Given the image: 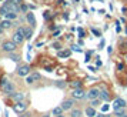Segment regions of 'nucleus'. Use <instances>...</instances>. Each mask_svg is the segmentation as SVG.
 Listing matches in <instances>:
<instances>
[{"label": "nucleus", "mask_w": 127, "mask_h": 117, "mask_svg": "<svg viewBox=\"0 0 127 117\" xmlns=\"http://www.w3.org/2000/svg\"><path fill=\"white\" fill-rule=\"evenodd\" d=\"M24 29H26V26H16V29L13 31L12 37H10L17 46H22L26 41V39H24Z\"/></svg>", "instance_id": "nucleus-1"}, {"label": "nucleus", "mask_w": 127, "mask_h": 117, "mask_svg": "<svg viewBox=\"0 0 127 117\" xmlns=\"http://www.w3.org/2000/svg\"><path fill=\"white\" fill-rule=\"evenodd\" d=\"M17 50H19V46L12 40V39H10V40H4V41H1V46H0V52H3V53H6V54H9V53L17 52Z\"/></svg>", "instance_id": "nucleus-2"}, {"label": "nucleus", "mask_w": 127, "mask_h": 117, "mask_svg": "<svg viewBox=\"0 0 127 117\" xmlns=\"http://www.w3.org/2000/svg\"><path fill=\"white\" fill-rule=\"evenodd\" d=\"M98 87H100V96H98V99L101 100L103 103H109L110 100H111V94H110V90L107 88V86L106 84H100Z\"/></svg>", "instance_id": "nucleus-3"}, {"label": "nucleus", "mask_w": 127, "mask_h": 117, "mask_svg": "<svg viewBox=\"0 0 127 117\" xmlns=\"http://www.w3.org/2000/svg\"><path fill=\"white\" fill-rule=\"evenodd\" d=\"M32 73V67L29 64H17V69H16V74L19 77H27Z\"/></svg>", "instance_id": "nucleus-4"}, {"label": "nucleus", "mask_w": 127, "mask_h": 117, "mask_svg": "<svg viewBox=\"0 0 127 117\" xmlns=\"http://www.w3.org/2000/svg\"><path fill=\"white\" fill-rule=\"evenodd\" d=\"M86 90L81 87V88H74V90H71V93H70V97L71 99H74L76 101L77 100H84L86 99Z\"/></svg>", "instance_id": "nucleus-5"}, {"label": "nucleus", "mask_w": 127, "mask_h": 117, "mask_svg": "<svg viewBox=\"0 0 127 117\" xmlns=\"http://www.w3.org/2000/svg\"><path fill=\"white\" fill-rule=\"evenodd\" d=\"M60 106H62V109H63L64 113H66V111L69 113L73 107H76V100L71 99V97H70V99H66V100H63V101H62V104H60Z\"/></svg>", "instance_id": "nucleus-6"}, {"label": "nucleus", "mask_w": 127, "mask_h": 117, "mask_svg": "<svg viewBox=\"0 0 127 117\" xmlns=\"http://www.w3.org/2000/svg\"><path fill=\"white\" fill-rule=\"evenodd\" d=\"M41 80V74L39 73V71H33V73H30L29 76L26 77V84H29V86H32L33 83H37Z\"/></svg>", "instance_id": "nucleus-7"}, {"label": "nucleus", "mask_w": 127, "mask_h": 117, "mask_svg": "<svg viewBox=\"0 0 127 117\" xmlns=\"http://www.w3.org/2000/svg\"><path fill=\"white\" fill-rule=\"evenodd\" d=\"M98 96H100V87H98V86H94V87H90L87 90L86 99H89V100L98 99Z\"/></svg>", "instance_id": "nucleus-8"}, {"label": "nucleus", "mask_w": 127, "mask_h": 117, "mask_svg": "<svg viewBox=\"0 0 127 117\" xmlns=\"http://www.w3.org/2000/svg\"><path fill=\"white\" fill-rule=\"evenodd\" d=\"M27 109H29V104L26 103V100H24V101H17V103H14V104H13V110L16 111L17 114L26 111Z\"/></svg>", "instance_id": "nucleus-9"}, {"label": "nucleus", "mask_w": 127, "mask_h": 117, "mask_svg": "<svg viewBox=\"0 0 127 117\" xmlns=\"http://www.w3.org/2000/svg\"><path fill=\"white\" fill-rule=\"evenodd\" d=\"M111 106H113V110L114 109H127V101L123 97H116Z\"/></svg>", "instance_id": "nucleus-10"}, {"label": "nucleus", "mask_w": 127, "mask_h": 117, "mask_svg": "<svg viewBox=\"0 0 127 117\" xmlns=\"http://www.w3.org/2000/svg\"><path fill=\"white\" fill-rule=\"evenodd\" d=\"M10 99L17 103V101H24L26 100V91H14V93L10 96Z\"/></svg>", "instance_id": "nucleus-11"}, {"label": "nucleus", "mask_w": 127, "mask_h": 117, "mask_svg": "<svg viewBox=\"0 0 127 117\" xmlns=\"http://www.w3.org/2000/svg\"><path fill=\"white\" fill-rule=\"evenodd\" d=\"M26 16V22H27V24H29L30 27H36V16L33 12H29L24 14Z\"/></svg>", "instance_id": "nucleus-12"}, {"label": "nucleus", "mask_w": 127, "mask_h": 117, "mask_svg": "<svg viewBox=\"0 0 127 117\" xmlns=\"http://www.w3.org/2000/svg\"><path fill=\"white\" fill-rule=\"evenodd\" d=\"M84 116V110H81L80 107H73L69 111V117H83Z\"/></svg>", "instance_id": "nucleus-13"}, {"label": "nucleus", "mask_w": 127, "mask_h": 117, "mask_svg": "<svg viewBox=\"0 0 127 117\" xmlns=\"http://www.w3.org/2000/svg\"><path fill=\"white\" fill-rule=\"evenodd\" d=\"M71 49H63V50H60V52L56 53V56H57L59 58H69L70 56H71Z\"/></svg>", "instance_id": "nucleus-14"}, {"label": "nucleus", "mask_w": 127, "mask_h": 117, "mask_svg": "<svg viewBox=\"0 0 127 117\" xmlns=\"http://www.w3.org/2000/svg\"><path fill=\"white\" fill-rule=\"evenodd\" d=\"M16 24H17L16 22H13V20H7V19H4V20H1V22H0V26H1L4 30L12 29V27H14Z\"/></svg>", "instance_id": "nucleus-15"}, {"label": "nucleus", "mask_w": 127, "mask_h": 117, "mask_svg": "<svg viewBox=\"0 0 127 117\" xmlns=\"http://www.w3.org/2000/svg\"><path fill=\"white\" fill-rule=\"evenodd\" d=\"M33 36H34V27L27 26V27L24 29V39H26L27 41H30L32 39H33Z\"/></svg>", "instance_id": "nucleus-16"}, {"label": "nucleus", "mask_w": 127, "mask_h": 117, "mask_svg": "<svg viewBox=\"0 0 127 117\" xmlns=\"http://www.w3.org/2000/svg\"><path fill=\"white\" fill-rule=\"evenodd\" d=\"M84 116L86 117H96L97 116V109H94L92 106H87L84 109Z\"/></svg>", "instance_id": "nucleus-17"}, {"label": "nucleus", "mask_w": 127, "mask_h": 117, "mask_svg": "<svg viewBox=\"0 0 127 117\" xmlns=\"http://www.w3.org/2000/svg\"><path fill=\"white\" fill-rule=\"evenodd\" d=\"M9 82H10V77L7 76V74H1V76H0V90H1V91H3L4 87L9 84Z\"/></svg>", "instance_id": "nucleus-18"}, {"label": "nucleus", "mask_w": 127, "mask_h": 117, "mask_svg": "<svg viewBox=\"0 0 127 117\" xmlns=\"http://www.w3.org/2000/svg\"><path fill=\"white\" fill-rule=\"evenodd\" d=\"M7 57L10 58V60H13L14 63H17V64H20V60H22V56H20V54H19L17 52L9 53V54H7Z\"/></svg>", "instance_id": "nucleus-19"}, {"label": "nucleus", "mask_w": 127, "mask_h": 117, "mask_svg": "<svg viewBox=\"0 0 127 117\" xmlns=\"http://www.w3.org/2000/svg\"><path fill=\"white\" fill-rule=\"evenodd\" d=\"M69 86L71 87V90H74V88H81L83 87V82L79 80V79H76V80H71L69 83Z\"/></svg>", "instance_id": "nucleus-20"}, {"label": "nucleus", "mask_w": 127, "mask_h": 117, "mask_svg": "<svg viewBox=\"0 0 127 117\" xmlns=\"http://www.w3.org/2000/svg\"><path fill=\"white\" fill-rule=\"evenodd\" d=\"M101 100L100 99H93V100H89V106H92V107H94V109H97L98 106H101Z\"/></svg>", "instance_id": "nucleus-21"}, {"label": "nucleus", "mask_w": 127, "mask_h": 117, "mask_svg": "<svg viewBox=\"0 0 127 117\" xmlns=\"http://www.w3.org/2000/svg\"><path fill=\"white\" fill-rule=\"evenodd\" d=\"M4 19H7V20H13V22H14V20H17V19H19V13L9 12L6 16H4Z\"/></svg>", "instance_id": "nucleus-22"}, {"label": "nucleus", "mask_w": 127, "mask_h": 117, "mask_svg": "<svg viewBox=\"0 0 127 117\" xmlns=\"http://www.w3.org/2000/svg\"><path fill=\"white\" fill-rule=\"evenodd\" d=\"M116 117H120V116H126L127 114V109H114L113 110Z\"/></svg>", "instance_id": "nucleus-23"}, {"label": "nucleus", "mask_w": 127, "mask_h": 117, "mask_svg": "<svg viewBox=\"0 0 127 117\" xmlns=\"http://www.w3.org/2000/svg\"><path fill=\"white\" fill-rule=\"evenodd\" d=\"M54 86L60 90H64V88L67 87V82H64V80H57V82H54Z\"/></svg>", "instance_id": "nucleus-24"}, {"label": "nucleus", "mask_w": 127, "mask_h": 117, "mask_svg": "<svg viewBox=\"0 0 127 117\" xmlns=\"http://www.w3.org/2000/svg\"><path fill=\"white\" fill-rule=\"evenodd\" d=\"M50 113H52V116H59V114H63L64 111H63V109H62V106H56Z\"/></svg>", "instance_id": "nucleus-25"}, {"label": "nucleus", "mask_w": 127, "mask_h": 117, "mask_svg": "<svg viewBox=\"0 0 127 117\" xmlns=\"http://www.w3.org/2000/svg\"><path fill=\"white\" fill-rule=\"evenodd\" d=\"M52 49L53 50H56V52H60V50H63V44L60 43V41H53L52 43Z\"/></svg>", "instance_id": "nucleus-26"}, {"label": "nucleus", "mask_w": 127, "mask_h": 117, "mask_svg": "<svg viewBox=\"0 0 127 117\" xmlns=\"http://www.w3.org/2000/svg\"><path fill=\"white\" fill-rule=\"evenodd\" d=\"M43 19H44V22H50L53 19V14L50 10H46V12H43Z\"/></svg>", "instance_id": "nucleus-27"}, {"label": "nucleus", "mask_w": 127, "mask_h": 117, "mask_svg": "<svg viewBox=\"0 0 127 117\" xmlns=\"http://www.w3.org/2000/svg\"><path fill=\"white\" fill-rule=\"evenodd\" d=\"M77 37L79 39H84L86 37V30L83 27H77Z\"/></svg>", "instance_id": "nucleus-28"}, {"label": "nucleus", "mask_w": 127, "mask_h": 117, "mask_svg": "<svg viewBox=\"0 0 127 117\" xmlns=\"http://www.w3.org/2000/svg\"><path fill=\"white\" fill-rule=\"evenodd\" d=\"M30 10H29V4L27 3H23L22 6H20V13L22 14H26V13H29Z\"/></svg>", "instance_id": "nucleus-29"}, {"label": "nucleus", "mask_w": 127, "mask_h": 117, "mask_svg": "<svg viewBox=\"0 0 127 117\" xmlns=\"http://www.w3.org/2000/svg\"><path fill=\"white\" fill-rule=\"evenodd\" d=\"M90 31H92L96 37H101V31H100L98 29H96V27H92V29H90Z\"/></svg>", "instance_id": "nucleus-30"}, {"label": "nucleus", "mask_w": 127, "mask_h": 117, "mask_svg": "<svg viewBox=\"0 0 127 117\" xmlns=\"http://www.w3.org/2000/svg\"><path fill=\"white\" fill-rule=\"evenodd\" d=\"M71 52H79V53H81V52H83V49H81L79 44H73V46H71Z\"/></svg>", "instance_id": "nucleus-31"}, {"label": "nucleus", "mask_w": 127, "mask_h": 117, "mask_svg": "<svg viewBox=\"0 0 127 117\" xmlns=\"http://www.w3.org/2000/svg\"><path fill=\"white\" fill-rule=\"evenodd\" d=\"M124 70H126L124 63H121V61H120V63H117V71H120V73H121V71H124Z\"/></svg>", "instance_id": "nucleus-32"}, {"label": "nucleus", "mask_w": 127, "mask_h": 117, "mask_svg": "<svg viewBox=\"0 0 127 117\" xmlns=\"http://www.w3.org/2000/svg\"><path fill=\"white\" fill-rule=\"evenodd\" d=\"M32 116H33V113H30L29 110H26V111H23V113L19 114V117H32Z\"/></svg>", "instance_id": "nucleus-33"}, {"label": "nucleus", "mask_w": 127, "mask_h": 117, "mask_svg": "<svg viewBox=\"0 0 127 117\" xmlns=\"http://www.w3.org/2000/svg\"><path fill=\"white\" fill-rule=\"evenodd\" d=\"M93 50H90V52H86V58H84V61H86V63H89V61H90V57H92L93 56Z\"/></svg>", "instance_id": "nucleus-34"}, {"label": "nucleus", "mask_w": 127, "mask_h": 117, "mask_svg": "<svg viewBox=\"0 0 127 117\" xmlns=\"http://www.w3.org/2000/svg\"><path fill=\"white\" fill-rule=\"evenodd\" d=\"M60 33H62V29H57V30H54L52 33V37H54V39H57L59 36H60Z\"/></svg>", "instance_id": "nucleus-35"}, {"label": "nucleus", "mask_w": 127, "mask_h": 117, "mask_svg": "<svg viewBox=\"0 0 127 117\" xmlns=\"http://www.w3.org/2000/svg\"><path fill=\"white\" fill-rule=\"evenodd\" d=\"M104 47H106V40H104V39H101V41L98 43L97 49H98V50H101V49H104Z\"/></svg>", "instance_id": "nucleus-36"}, {"label": "nucleus", "mask_w": 127, "mask_h": 117, "mask_svg": "<svg viewBox=\"0 0 127 117\" xmlns=\"http://www.w3.org/2000/svg\"><path fill=\"white\" fill-rule=\"evenodd\" d=\"M120 20H117V22H116V31H117V33H120L121 31V26H120Z\"/></svg>", "instance_id": "nucleus-37"}, {"label": "nucleus", "mask_w": 127, "mask_h": 117, "mask_svg": "<svg viewBox=\"0 0 127 117\" xmlns=\"http://www.w3.org/2000/svg\"><path fill=\"white\" fill-rule=\"evenodd\" d=\"M110 110V104H103L101 106V113H106V111Z\"/></svg>", "instance_id": "nucleus-38"}, {"label": "nucleus", "mask_w": 127, "mask_h": 117, "mask_svg": "<svg viewBox=\"0 0 127 117\" xmlns=\"http://www.w3.org/2000/svg\"><path fill=\"white\" fill-rule=\"evenodd\" d=\"M96 58H97V60H96V67L98 69V67H101V66H103V61H101V60H98V57H96Z\"/></svg>", "instance_id": "nucleus-39"}, {"label": "nucleus", "mask_w": 127, "mask_h": 117, "mask_svg": "<svg viewBox=\"0 0 127 117\" xmlns=\"http://www.w3.org/2000/svg\"><path fill=\"white\" fill-rule=\"evenodd\" d=\"M57 29H60L57 24H50V26H49V30H57Z\"/></svg>", "instance_id": "nucleus-40"}, {"label": "nucleus", "mask_w": 127, "mask_h": 117, "mask_svg": "<svg viewBox=\"0 0 127 117\" xmlns=\"http://www.w3.org/2000/svg\"><path fill=\"white\" fill-rule=\"evenodd\" d=\"M120 23L127 24V17H126V16H121V17H120Z\"/></svg>", "instance_id": "nucleus-41"}, {"label": "nucleus", "mask_w": 127, "mask_h": 117, "mask_svg": "<svg viewBox=\"0 0 127 117\" xmlns=\"http://www.w3.org/2000/svg\"><path fill=\"white\" fill-rule=\"evenodd\" d=\"M89 70L92 71V73H96V71H97V67H94V66H89Z\"/></svg>", "instance_id": "nucleus-42"}, {"label": "nucleus", "mask_w": 127, "mask_h": 117, "mask_svg": "<svg viewBox=\"0 0 127 117\" xmlns=\"http://www.w3.org/2000/svg\"><path fill=\"white\" fill-rule=\"evenodd\" d=\"M44 70H46L47 73H52V71H53V67H50V66H46V67H44Z\"/></svg>", "instance_id": "nucleus-43"}, {"label": "nucleus", "mask_w": 127, "mask_h": 117, "mask_svg": "<svg viewBox=\"0 0 127 117\" xmlns=\"http://www.w3.org/2000/svg\"><path fill=\"white\" fill-rule=\"evenodd\" d=\"M121 13L123 16H127V7H121Z\"/></svg>", "instance_id": "nucleus-44"}, {"label": "nucleus", "mask_w": 127, "mask_h": 117, "mask_svg": "<svg viewBox=\"0 0 127 117\" xmlns=\"http://www.w3.org/2000/svg\"><path fill=\"white\" fill-rule=\"evenodd\" d=\"M77 43H79V46H80V47L84 46V40H83V39H79V41H77Z\"/></svg>", "instance_id": "nucleus-45"}, {"label": "nucleus", "mask_w": 127, "mask_h": 117, "mask_svg": "<svg viewBox=\"0 0 127 117\" xmlns=\"http://www.w3.org/2000/svg\"><path fill=\"white\" fill-rule=\"evenodd\" d=\"M107 53H109V54L113 53V46H107Z\"/></svg>", "instance_id": "nucleus-46"}, {"label": "nucleus", "mask_w": 127, "mask_h": 117, "mask_svg": "<svg viewBox=\"0 0 127 117\" xmlns=\"http://www.w3.org/2000/svg\"><path fill=\"white\" fill-rule=\"evenodd\" d=\"M29 10H30V12L36 10V6H34V4H29Z\"/></svg>", "instance_id": "nucleus-47"}, {"label": "nucleus", "mask_w": 127, "mask_h": 117, "mask_svg": "<svg viewBox=\"0 0 127 117\" xmlns=\"http://www.w3.org/2000/svg\"><path fill=\"white\" fill-rule=\"evenodd\" d=\"M60 3L63 4V7H67V6H69V3H67V1H64V0H60Z\"/></svg>", "instance_id": "nucleus-48"}, {"label": "nucleus", "mask_w": 127, "mask_h": 117, "mask_svg": "<svg viewBox=\"0 0 127 117\" xmlns=\"http://www.w3.org/2000/svg\"><path fill=\"white\" fill-rule=\"evenodd\" d=\"M71 36H73V34H66V36H64V39H66V40H71V39H73Z\"/></svg>", "instance_id": "nucleus-49"}, {"label": "nucleus", "mask_w": 127, "mask_h": 117, "mask_svg": "<svg viewBox=\"0 0 127 117\" xmlns=\"http://www.w3.org/2000/svg\"><path fill=\"white\" fill-rule=\"evenodd\" d=\"M63 19L64 20H69V13H63Z\"/></svg>", "instance_id": "nucleus-50"}, {"label": "nucleus", "mask_w": 127, "mask_h": 117, "mask_svg": "<svg viewBox=\"0 0 127 117\" xmlns=\"http://www.w3.org/2000/svg\"><path fill=\"white\" fill-rule=\"evenodd\" d=\"M41 117H53V116H52V113H44Z\"/></svg>", "instance_id": "nucleus-51"}, {"label": "nucleus", "mask_w": 127, "mask_h": 117, "mask_svg": "<svg viewBox=\"0 0 127 117\" xmlns=\"http://www.w3.org/2000/svg\"><path fill=\"white\" fill-rule=\"evenodd\" d=\"M96 117H107V114H103V113H97Z\"/></svg>", "instance_id": "nucleus-52"}, {"label": "nucleus", "mask_w": 127, "mask_h": 117, "mask_svg": "<svg viewBox=\"0 0 127 117\" xmlns=\"http://www.w3.org/2000/svg\"><path fill=\"white\" fill-rule=\"evenodd\" d=\"M43 44H44V41H39V43L36 44V47H41V46H43Z\"/></svg>", "instance_id": "nucleus-53"}, {"label": "nucleus", "mask_w": 127, "mask_h": 117, "mask_svg": "<svg viewBox=\"0 0 127 117\" xmlns=\"http://www.w3.org/2000/svg\"><path fill=\"white\" fill-rule=\"evenodd\" d=\"M53 117H67V116H66V113H63V114H59V116H53Z\"/></svg>", "instance_id": "nucleus-54"}, {"label": "nucleus", "mask_w": 127, "mask_h": 117, "mask_svg": "<svg viewBox=\"0 0 127 117\" xmlns=\"http://www.w3.org/2000/svg\"><path fill=\"white\" fill-rule=\"evenodd\" d=\"M3 33H4V29H3V27L0 26V34H3Z\"/></svg>", "instance_id": "nucleus-55"}, {"label": "nucleus", "mask_w": 127, "mask_h": 117, "mask_svg": "<svg viewBox=\"0 0 127 117\" xmlns=\"http://www.w3.org/2000/svg\"><path fill=\"white\" fill-rule=\"evenodd\" d=\"M124 31H126V34H127V29H124Z\"/></svg>", "instance_id": "nucleus-56"}, {"label": "nucleus", "mask_w": 127, "mask_h": 117, "mask_svg": "<svg viewBox=\"0 0 127 117\" xmlns=\"http://www.w3.org/2000/svg\"><path fill=\"white\" fill-rule=\"evenodd\" d=\"M124 57H126V61H127V54H126V56H124Z\"/></svg>", "instance_id": "nucleus-57"}, {"label": "nucleus", "mask_w": 127, "mask_h": 117, "mask_svg": "<svg viewBox=\"0 0 127 117\" xmlns=\"http://www.w3.org/2000/svg\"><path fill=\"white\" fill-rule=\"evenodd\" d=\"M0 46H1V40H0Z\"/></svg>", "instance_id": "nucleus-58"}, {"label": "nucleus", "mask_w": 127, "mask_h": 117, "mask_svg": "<svg viewBox=\"0 0 127 117\" xmlns=\"http://www.w3.org/2000/svg\"><path fill=\"white\" fill-rule=\"evenodd\" d=\"M98 1H103V0H98Z\"/></svg>", "instance_id": "nucleus-59"}]
</instances>
